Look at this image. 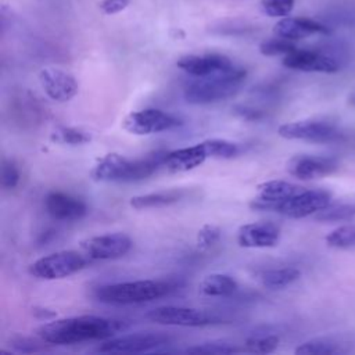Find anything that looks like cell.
Instances as JSON below:
<instances>
[{
    "label": "cell",
    "mask_w": 355,
    "mask_h": 355,
    "mask_svg": "<svg viewBox=\"0 0 355 355\" xmlns=\"http://www.w3.org/2000/svg\"><path fill=\"white\" fill-rule=\"evenodd\" d=\"M126 327L128 324L123 320L82 315L47 322L37 329V336L47 344L69 345L92 340H107Z\"/></svg>",
    "instance_id": "6da1fadb"
},
{
    "label": "cell",
    "mask_w": 355,
    "mask_h": 355,
    "mask_svg": "<svg viewBox=\"0 0 355 355\" xmlns=\"http://www.w3.org/2000/svg\"><path fill=\"white\" fill-rule=\"evenodd\" d=\"M168 151H154L146 157L130 159L125 155L110 153L101 157L92 169V178L97 182H137L150 178L159 166H164Z\"/></svg>",
    "instance_id": "7a4b0ae2"
},
{
    "label": "cell",
    "mask_w": 355,
    "mask_h": 355,
    "mask_svg": "<svg viewBox=\"0 0 355 355\" xmlns=\"http://www.w3.org/2000/svg\"><path fill=\"white\" fill-rule=\"evenodd\" d=\"M247 72L241 68H230L208 76L196 78L186 83L183 97L187 103L202 105L225 100L233 96L245 79Z\"/></svg>",
    "instance_id": "3957f363"
},
{
    "label": "cell",
    "mask_w": 355,
    "mask_h": 355,
    "mask_svg": "<svg viewBox=\"0 0 355 355\" xmlns=\"http://www.w3.org/2000/svg\"><path fill=\"white\" fill-rule=\"evenodd\" d=\"M168 280H135L100 286L94 290V298L110 305H132L150 302L161 298L173 290Z\"/></svg>",
    "instance_id": "277c9868"
},
{
    "label": "cell",
    "mask_w": 355,
    "mask_h": 355,
    "mask_svg": "<svg viewBox=\"0 0 355 355\" xmlns=\"http://www.w3.org/2000/svg\"><path fill=\"white\" fill-rule=\"evenodd\" d=\"M89 258L83 252L67 250L57 251L36 259L29 266V273L42 280H57L68 277L87 266Z\"/></svg>",
    "instance_id": "5b68a950"
},
{
    "label": "cell",
    "mask_w": 355,
    "mask_h": 355,
    "mask_svg": "<svg viewBox=\"0 0 355 355\" xmlns=\"http://www.w3.org/2000/svg\"><path fill=\"white\" fill-rule=\"evenodd\" d=\"M277 133L287 140H304L311 143H333L343 137L336 123L327 119H302L279 126Z\"/></svg>",
    "instance_id": "8992f818"
},
{
    "label": "cell",
    "mask_w": 355,
    "mask_h": 355,
    "mask_svg": "<svg viewBox=\"0 0 355 355\" xmlns=\"http://www.w3.org/2000/svg\"><path fill=\"white\" fill-rule=\"evenodd\" d=\"M182 125V121L162 110L146 108L128 114L122 121V128L136 136L154 135L175 129Z\"/></svg>",
    "instance_id": "52a82bcc"
},
{
    "label": "cell",
    "mask_w": 355,
    "mask_h": 355,
    "mask_svg": "<svg viewBox=\"0 0 355 355\" xmlns=\"http://www.w3.org/2000/svg\"><path fill=\"white\" fill-rule=\"evenodd\" d=\"M150 322L166 326H183V327H200L207 324H214L219 322V318L197 308L186 306H158L146 313Z\"/></svg>",
    "instance_id": "ba28073f"
},
{
    "label": "cell",
    "mask_w": 355,
    "mask_h": 355,
    "mask_svg": "<svg viewBox=\"0 0 355 355\" xmlns=\"http://www.w3.org/2000/svg\"><path fill=\"white\" fill-rule=\"evenodd\" d=\"M331 204V193L323 189H301L290 198L277 204L275 212L287 218H305L324 209Z\"/></svg>",
    "instance_id": "9c48e42d"
},
{
    "label": "cell",
    "mask_w": 355,
    "mask_h": 355,
    "mask_svg": "<svg viewBox=\"0 0 355 355\" xmlns=\"http://www.w3.org/2000/svg\"><path fill=\"white\" fill-rule=\"evenodd\" d=\"M132 248V240L128 234L116 232V233H105L85 239L80 241L82 252L94 261H108L116 259L128 254Z\"/></svg>",
    "instance_id": "30bf717a"
},
{
    "label": "cell",
    "mask_w": 355,
    "mask_h": 355,
    "mask_svg": "<svg viewBox=\"0 0 355 355\" xmlns=\"http://www.w3.org/2000/svg\"><path fill=\"white\" fill-rule=\"evenodd\" d=\"M169 341L171 337L162 333H133L107 338L101 345H98L97 351L105 354L148 352L151 349L169 344Z\"/></svg>",
    "instance_id": "8fae6325"
},
{
    "label": "cell",
    "mask_w": 355,
    "mask_h": 355,
    "mask_svg": "<svg viewBox=\"0 0 355 355\" xmlns=\"http://www.w3.org/2000/svg\"><path fill=\"white\" fill-rule=\"evenodd\" d=\"M283 65L288 69L302 71V72H323L333 73L340 69V62L322 51L295 49L286 54L283 58Z\"/></svg>",
    "instance_id": "7c38bea8"
},
{
    "label": "cell",
    "mask_w": 355,
    "mask_h": 355,
    "mask_svg": "<svg viewBox=\"0 0 355 355\" xmlns=\"http://www.w3.org/2000/svg\"><path fill=\"white\" fill-rule=\"evenodd\" d=\"M39 83L43 92L54 101L65 103L78 94V82L69 73L58 68L47 67L39 72Z\"/></svg>",
    "instance_id": "4fadbf2b"
},
{
    "label": "cell",
    "mask_w": 355,
    "mask_h": 355,
    "mask_svg": "<svg viewBox=\"0 0 355 355\" xmlns=\"http://www.w3.org/2000/svg\"><path fill=\"white\" fill-rule=\"evenodd\" d=\"M337 169L338 161L326 155H295L287 164L288 173L301 180L319 179L331 175Z\"/></svg>",
    "instance_id": "5bb4252c"
},
{
    "label": "cell",
    "mask_w": 355,
    "mask_h": 355,
    "mask_svg": "<svg viewBox=\"0 0 355 355\" xmlns=\"http://www.w3.org/2000/svg\"><path fill=\"white\" fill-rule=\"evenodd\" d=\"M176 65L178 68L194 78L208 76L220 71H227L234 67L229 57L216 53L202 55H183L176 61Z\"/></svg>",
    "instance_id": "9a60e30c"
},
{
    "label": "cell",
    "mask_w": 355,
    "mask_h": 355,
    "mask_svg": "<svg viewBox=\"0 0 355 355\" xmlns=\"http://www.w3.org/2000/svg\"><path fill=\"white\" fill-rule=\"evenodd\" d=\"M280 240V230L272 222H252L240 226L237 243L244 248H270Z\"/></svg>",
    "instance_id": "2e32d148"
},
{
    "label": "cell",
    "mask_w": 355,
    "mask_h": 355,
    "mask_svg": "<svg viewBox=\"0 0 355 355\" xmlns=\"http://www.w3.org/2000/svg\"><path fill=\"white\" fill-rule=\"evenodd\" d=\"M44 209L57 220H78L87 214V207L80 198L64 191H50L44 197Z\"/></svg>",
    "instance_id": "e0dca14e"
},
{
    "label": "cell",
    "mask_w": 355,
    "mask_h": 355,
    "mask_svg": "<svg viewBox=\"0 0 355 355\" xmlns=\"http://www.w3.org/2000/svg\"><path fill=\"white\" fill-rule=\"evenodd\" d=\"M302 187L286 180H269L258 186V197L251 200L250 207L257 211H275L277 204L298 193Z\"/></svg>",
    "instance_id": "ac0fdd59"
},
{
    "label": "cell",
    "mask_w": 355,
    "mask_h": 355,
    "mask_svg": "<svg viewBox=\"0 0 355 355\" xmlns=\"http://www.w3.org/2000/svg\"><path fill=\"white\" fill-rule=\"evenodd\" d=\"M273 32L279 37L288 40H300L312 35H327L330 29L323 24L304 17H283L273 26Z\"/></svg>",
    "instance_id": "d6986e66"
},
{
    "label": "cell",
    "mask_w": 355,
    "mask_h": 355,
    "mask_svg": "<svg viewBox=\"0 0 355 355\" xmlns=\"http://www.w3.org/2000/svg\"><path fill=\"white\" fill-rule=\"evenodd\" d=\"M352 341L347 336H320L304 341L295 348L297 355H337L352 352Z\"/></svg>",
    "instance_id": "ffe728a7"
},
{
    "label": "cell",
    "mask_w": 355,
    "mask_h": 355,
    "mask_svg": "<svg viewBox=\"0 0 355 355\" xmlns=\"http://www.w3.org/2000/svg\"><path fill=\"white\" fill-rule=\"evenodd\" d=\"M207 158H208V154L202 143H198L190 147L168 151L164 166L169 172H187L204 164Z\"/></svg>",
    "instance_id": "44dd1931"
},
{
    "label": "cell",
    "mask_w": 355,
    "mask_h": 355,
    "mask_svg": "<svg viewBox=\"0 0 355 355\" xmlns=\"http://www.w3.org/2000/svg\"><path fill=\"white\" fill-rule=\"evenodd\" d=\"M237 288L236 279L226 273H211L198 284V291L207 297H230Z\"/></svg>",
    "instance_id": "7402d4cb"
},
{
    "label": "cell",
    "mask_w": 355,
    "mask_h": 355,
    "mask_svg": "<svg viewBox=\"0 0 355 355\" xmlns=\"http://www.w3.org/2000/svg\"><path fill=\"white\" fill-rule=\"evenodd\" d=\"M184 196L183 190H165L157 193H148L141 196H135L130 198V205L135 209L146 208H161L178 202Z\"/></svg>",
    "instance_id": "603a6c76"
},
{
    "label": "cell",
    "mask_w": 355,
    "mask_h": 355,
    "mask_svg": "<svg viewBox=\"0 0 355 355\" xmlns=\"http://www.w3.org/2000/svg\"><path fill=\"white\" fill-rule=\"evenodd\" d=\"M300 276H301L300 269L293 266H284V268L263 270L259 275V280L265 287L272 290H279L290 286L291 283L298 280Z\"/></svg>",
    "instance_id": "cb8c5ba5"
},
{
    "label": "cell",
    "mask_w": 355,
    "mask_h": 355,
    "mask_svg": "<svg viewBox=\"0 0 355 355\" xmlns=\"http://www.w3.org/2000/svg\"><path fill=\"white\" fill-rule=\"evenodd\" d=\"M50 140L64 146H82L92 140L90 135L79 128L55 126L50 135Z\"/></svg>",
    "instance_id": "d4e9b609"
},
{
    "label": "cell",
    "mask_w": 355,
    "mask_h": 355,
    "mask_svg": "<svg viewBox=\"0 0 355 355\" xmlns=\"http://www.w3.org/2000/svg\"><path fill=\"white\" fill-rule=\"evenodd\" d=\"M208 158H216V159H230L236 157L240 153V147L237 143H233L230 140L225 139H209L201 141Z\"/></svg>",
    "instance_id": "484cf974"
},
{
    "label": "cell",
    "mask_w": 355,
    "mask_h": 355,
    "mask_svg": "<svg viewBox=\"0 0 355 355\" xmlns=\"http://www.w3.org/2000/svg\"><path fill=\"white\" fill-rule=\"evenodd\" d=\"M280 338L276 334L258 333L244 341V349L252 354H270L279 347Z\"/></svg>",
    "instance_id": "4316f807"
},
{
    "label": "cell",
    "mask_w": 355,
    "mask_h": 355,
    "mask_svg": "<svg viewBox=\"0 0 355 355\" xmlns=\"http://www.w3.org/2000/svg\"><path fill=\"white\" fill-rule=\"evenodd\" d=\"M326 244L331 248H355V225H344L326 236Z\"/></svg>",
    "instance_id": "83f0119b"
},
{
    "label": "cell",
    "mask_w": 355,
    "mask_h": 355,
    "mask_svg": "<svg viewBox=\"0 0 355 355\" xmlns=\"http://www.w3.org/2000/svg\"><path fill=\"white\" fill-rule=\"evenodd\" d=\"M354 216H355V204H336V205L330 204L315 215V218L322 222L348 220Z\"/></svg>",
    "instance_id": "f1b7e54d"
},
{
    "label": "cell",
    "mask_w": 355,
    "mask_h": 355,
    "mask_svg": "<svg viewBox=\"0 0 355 355\" xmlns=\"http://www.w3.org/2000/svg\"><path fill=\"white\" fill-rule=\"evenodd\" d=\"M295 44L293 40L284 39V37H276V39H269L265 40L259 44V53L266 57H273V55H286L295 50Z\"/></svg>",
    "instance_id": "f546056e"
},
{
    "label": "cell",
    "mask_w": 355,
    "mask_h": 355,
    "mask_svg": "<svg viewBox=\"0 0 355 355\" xmlns=\"http://www.w3.org/2000/svg\"><path fill=\"white\" fill-rule=\"evenodd\" d=\"M187 354H234L239 352V348L230 343L225 341H208L201 343L184 349Z\"/></svg>",
    "instance_id": "4dcf8cb0"
},
{
    "label": "cell",
    "mask_w": 355,
    "mask_h": 355,
    "mask_svg": "<svg viewBox=\"0 0 355 355\" xmlns=\"http://www.w3.org/2000/svg\"><path fill=\"white\" fill-rule=\"evenodd\" d=\"M46 341H37L35 338L26 337V336H12L10 338V345L17 351V352H24V354H32V352H43L46 351Z\"/></svg>",
    "instance_id": "1f68e13d"
},
{
    "label": "cell",
    "mask_w": 355,
    "mask_h": 355,
    "mask_svg": "<svg viewBox=\"0 0 355 355\" xmlns=\"http://www.w3.org/2000/svg\"><path fill=\"white\" fill-rule=\"evenodd\" d=\"M295 0H261L262 10L269 17H287L294 8Z\"/></svg>",
    "instance_id": "d6a6232c"
},
{
    "label": "cell",
    "mask_w": 355,
    "mask_h": 355,
    "mask_svg": "<svg viewBox=\"0 0 355 355\" xmlns=\"http://www.w3.org/2000/svg\"><path fill=\"white\" fill-rule=\"evenodd\" d=\"M220 239V229L215 225L207 223L197 233V247L200 250H208L215 245Z\"/></svg>",
    "instance_id": "836d02e7"
},
{
    "label": "cell",
    "mask_w": 355,
    "mask_h": 355,
    "mask_svg": "<svg viewBox=\"0 0 355 355\" xmlns=\"http://www.w3.org/2000/svg\"><path fill=\"white\" fill-rule=\"evenodd\" d=\"M19 182V171L12 159H4L1 166V186L4 189H14Z\"/></svg>",
    "instance_id": "e575fe53"
},
{
    "label": "cell",
    "mask_w": 355,
    "mask_h": 355,
    "mask_svg": "<svg viewBox=\"0 0 355 355\" xmlns=\"http://www.w3.org/2000/svg\"><path fill=\"white\" fill-rule=\"evenodd\" d=\"M129 1L130 0H103L100 3V10L107 15H112L125 10L129 6Z\"/></svg>",
    "instance_id": "d590c367"
},
{
    "label": "cell",
    "mask_w": 355,
    "mask_h": 355,
    "mask_svg": "<svg viewBox=\"0 0 355 355\" xmlns=\"http://www.w3.org/2000/svg\"><path fill=\"white\" fill-rule=\"evenodd\" d=\"M236 114L239 116H241L243 119H247V121H258L263 116V114L255 108H251V107H247V105H237L234 108Z\"/></svg>",
    "instance_id": "8d00e7d4"
}]
</instances>
